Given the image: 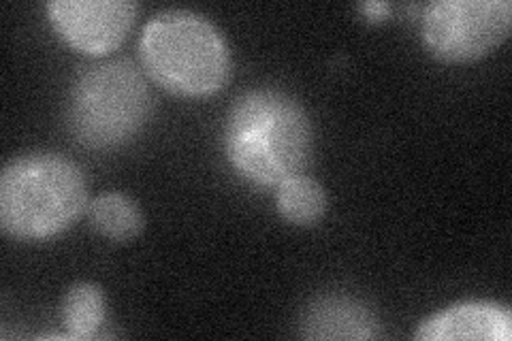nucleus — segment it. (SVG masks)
Returning a JSON list of instances; mask_svg holds the SVG:
<instances>
[{"label":"nucleus","instance_id":"9d476101","mask_svg":"<svg viewBox=\"0 0 512 341\" xmlns=\"http://www.w3.org/2000/svg\"><path fill=\"white\" fill-rule=\"evenodd\" d=\"M88 220L96 233L116 243L137 239L146 226L139 203L118 190L99 194L88 205Z\"/></svg>","mask_w":512,"mask_h":341},{"label":"nucleus","instance_id":"f03ea898","mask_svg":"<svg viewBox=\"0 0 512 341\" xmlns=\"http://www.w3.org/2000/svg\"><path fill=\"white\" fill-rule=\"evenodd\" d=\"M88 205L84 171L62 154L15 156L0 175V226L13 239H52L71 229Z\"/></svg>","mask_w":512,"mask_h":341},{"label":"nucleus","instance_id":"1a4fd4ad","mask_svg":"<svg viewBox=\"0 0 512 341\" xmlns=\"http://www.w3.org/2000/svg\"><path fill=\"white\" fill-rule=\"evenodd\" d=\"M107 318V297L99 284L77 282L60 301V320L69 339L88 341L99 335Z\"/></svg>","mask_w":512,"mask_h":341},{"label":"nucleus","instance_id":"f257e3e1","mask_svg":"<svg viewBox=\"0 0 512 341\" xmlns=\"http://www.w3.org/2000/svg\"><path fill=\"white\" fill-rule=\"evenodd\" d=\"M224 154L256 186H278L303 173L314 156L310 113L280 88L239 94L224 122Z\"/></svg>","mask_w":512,"mask_h":341},{"label":"nucleus","instance_id":"f8f14e48","mask_svg":"<svg viewBox=\"0 0 512 341\" xmlns=\"http://www.w3.org/2000/svg\"><path fill=\"white\" fill-rule=\"evenodd\" d=\"M363 9L370 11L372 18H374V15H376V18H380L382 13L389 11V5L387 3H367V5H363Z\"/></svg>","mask_w":512,"mask_h":341},{"label":"nucleus","instance_id":"39448f33","mask_svg":"<svg viewBox=\"0 0 512 341\" xmlns=\"http://www.w3.org/2000/svg\"><path fill=\"white\" fill-rule=\"evenodd\" d=\"M510 26V0H434L423 11L421 39L442 62H472L500 47Z\"/></svg>","mask_w":512,"mask_h":341},{"label":"nucleus","instance_id":"7ed1b4c3","mask_svg":"<svg viewBox=\"0 0 512 341\" xmlns=\"http://www.w3.org/2000/svg\"><path fill=\"white\" fill-rule=\"evenodd\" d=\"M139 60L158 86L180 96H210L227 86L233 71L222 30L190 9H165L150 18L139 37Z\"/></svg>","mask_w":512,"mask_h":341},{"label":"nucleus","instance_id":"423d86ee","mask_svg":"<svg viewBox=\"0 0 512 341\" xmlns=\"http://www.w3.org/2000/svg\"><path fill=\"white\" fill-rule=\"evenodd\" d=\"M47 18L62 41L90 56H105L131 32L139 5L133 0H52Z\"/></svg>","mask_w":512,"mask_h":341},{"label":"nucleus","instance_id":"20e7f679","mask_svg":"<svg viewBox=\"0 0 512 341\" xmlns=\"http://www.w3.org/2000/svg\"><path fill=\"white\" fill-rule=\"evenodd\" d=\"M146 75L128 58L90 64L69 90L67 124L73 137L94 150L118 148L141 133L152 116Z\"/></svg>","mask_w":512,"mask_h":341},{"label":"nucleus","instance_id":"6e6552de","mask_svg":"<svg viewBox=\"0 0 512 341\" xmlns=\"http://www.w3.org/2000/svg\"><path fill=\"white\" fill-rule=\"evenodd\" d=\"M299 329L308 339H374L380 335V320L357 299L325 295L303 307Z\"/></svg>","mask_w":512,"mask_h":341},{"label":"nucleus","instance_id":"9b49d317","mask_svg":"<svg viewBox=\"0 0 512 341\" xmlns=\"http://www.w3.org/2000/svg\"><path fill=\"white\" fill-rule=\"evenodd\" d=\"M276 207L280 216L295 226H314L327 214V190L308 173L286 177L278 184Z\"/></svg>","mask_w":512,"mask_h":341},{"label":"nucleus","instance_id":"0eeeda50","mask_svg":"<svg viewBox=\"0 0 512 341\" xmlns=\"http://www.w3.org/2000/svg\"><path fill=\"white\" fill-rule=\"evenodd\" d=\"M416 339H487L510 341V307L495 301H463L425 318L414 333Z\"/></svg>","mask_w":512,"mask_h":341}]
</instances>
